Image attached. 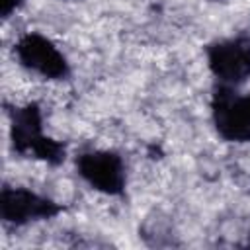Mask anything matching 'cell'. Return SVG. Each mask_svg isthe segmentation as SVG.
I'll list each match as a JSON object with an SVG mask.
<instances>
[{"label": "cell", "mask_w": 250, "mask_h": 250, "mask_svg": "<svg viewBox=\"0 0 250 250\" xmlns=\"http://www.w3.org/2000/svg\"><path fill=\"white\" fill-rule=\"evenodd\" d=\"M14 150L20 154H33L49 164H61L64 160L62 143L43 135V119L37 104H27L12 109L10 125Z\"/></svg>", "instance_id": "6da1fadb"}, {"label": "cell", "mask_w": 250, "mask_h": 250, "mask_svg": "<svg viewBox=\"0 0 250 250\" xmlns=\"http://www.w3.org/2000/svg\"><path fill=\"white\" fill-rule=\"evenodd\" d=\"M211 111L221 139L250 143V94H238L234 86L219 84L211 100Z\"/></svg>", "instance_id": "7a4b0ae2"}, {"label": "cell", "mask_w": 250, "mask_h": 250, "mask_svg": "<svg viewBox=\"0 0 250 250\" xmlns=\"http://www.w3.org/2000/svg\"><path fill=\"white\" fill-rule=\"evenodd\" d=\"M207 64L219 84L238 86L250 78V37H230L207 47Z\"/></svg>", "instance_id": "3957f363"}, {"label": "cell", "mask_w": 250, "mask_h": 250, "mask_svg": "<svg viewBox=\"0 0 250 250\" xmlns=\"http://www.w3.org/2000/svg\"><path fill=\"white\" fill-rule=\"evenodd\" d=\"M16 57L23 68L49 80H62L70 72L66 57L41 33L21 35L16 43Z\"/></svg>", "instance_id": "277c9868"}, {"label": "cell", "mask_w": 250, "mask_h": 250, "mask_svg": "<svg viewBox=\"0 0 250 250\" xmlns=\"http://www.w3.org/2000/svg\"><path fill=\"white\" fill-rule=\"evenodd\" d=\"M80 178L105 195H119L125 189V164L113 150H88L76 158Z\"/></svg>", "instance_id": "5b68a950"}, {"label": "cell", "mask_w": 250, "mask_h": 250, "mask_svg": "<svg viewBox=\"0 0 250 250\" xmlns=\"http://www.w3.org/2000/svg\"><path fill=\"white\" fill-rule=\"evenodd\" d=\"M2 219L16 227L39 219H51L61 211V205L25 188H4L0 199Z\"/></svg>", "instance_id": "8992f818"}, {"label": "cell", "mask_w": 250, "mask_h": 250, "mask_svg": "<svg viewBox=\"0 0 250 250\" xmlns=\"http://www.w3.org/2000/svg\"><path fill=\"white\" fill-rule=\"evenodd\" d=\"M20 4H21V0H0V12H2V16L8 18Z\"/></svg>", "instance_id": "52a82bcc"}, {"label": "cell", "mask_w": 250, "mask_h": 250, "mask_svg": "<svg viewBox=\"0 0 250 250\" xmlns=\"http://www.w3.org/2000/svg\"><path fill=\"white\" fill-rule=\"evenodd\" d=\"M248 244H250V238H248Z\"/></svg>", "instance_id": "ba28073f"}]
</instances>
